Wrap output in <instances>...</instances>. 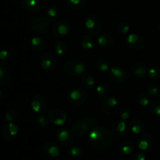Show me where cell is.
<instances>
[{"instance_id": "obj_24", "label": "cell", "mask_w": 160, "mask_h": 160, "mask_svg": "<svg viewBox=\"0 0 160 160\" xmlns=\"http://www.w3.org/2000/svg\"><path fill=\"white\" fill-rule=\"evenodd\" d=\"M30 45L31 48L35 51H42L46 46V42L45 39L38 36H34L30 41Z\"/></svg>"}, {"instance_id": "obj_1", "label": "cell", "mask_w": 160, "mask_h": 160, "mask_svg": "<svg viewBox=\"0 0 160 160\" xmlns=\"http://www.w3.org/2000/svg\"><path fill=\"white\" fill-rule=\"evenodd\" d=\"M88 140L92 146L97 150L106 151L112 145V133L104 127H95L89 132Z\"/></svg>"}, {"instance_id": "obj_35", "label": "cell", "mask_w": 160, "mask_h": 160, "mask_svg": "<svg viewBox=\"0 0 160 160\" xmlns=\"http://www.w3.org/2000/svg\"><path fill=\"white\" fill-rule=\"evenodd\" d=\"M10 76L9 72L0 67V86H6L9 84Z\"/></svg>"}, {"instance_id": "obj_19", "label": "cell", "mask_w": 160, "mask_h": 160, "mask_svg": "<svg viewBox=\"0 0 160 160\" xmlns=\"http://www.w3.org/2000/svg\"><path fill=\"white\" fill-rule=\"evenodd\" d=\"M42 2L40 0H22L21 6L28 12H38L42 8Z\"/></svg>"}, {"instance_id": "obj_31", "label": "cell", "mask_w": 160, "mask_h": 160, "mask_svg": "<svg viewBox=\"0 0 160 160\" xmlns=\"http://www.w3.org/2000/svg\"><path fill=\"white\" fill-rule=\"evenodd\" d=\"M86 3V0H67V4L70 9L79 10L82 9Z\"/></svg>"}, {"instance_id": "obj_3", "label": "cell", "mask_w": 160, "mask_h": 160, "mask_svg": "<svg viewBox=\"0 0 160 160\" xmlns=\"http://www.w3.org/2000/svg\"><path fill=\"white\" fill-rule=\"evenodd\" d=\"M63 70L71 77H80L87 72V67L81 60L77 59H70L66 61L63 65Z\"/></svg>"}, {"instance_id": "obj_8", "label": "cell", "mask_w": 160, "mask_h": 160, "mask_svg": "<svg viewBox=\"0 0 160 160\" xmlns=\"http://www.w3.org/2000/svg\"><path fill=\"white\" fill-rule=\"evenodd\" d=\"M49 121L56 126H62L67 121V113L62 109H52L48 114Z\"/></svg>"}, {"instance_id": "obj_11", "label": "cell", "mask_w": 160, "mask_h": 160, "mask_svg": "<svg viewBox=\"0 0 160 160\" xmlns=\"http://www.w3.org/2000/svg\"><path fill=\"white\" fill-rule=\"evenodd\" d=\"M87 99V94L85 91L81 88H76L72 90L69 94V100L73 106H81Z\"/></svg>"}, {"instance_id": "obj_45", "label": "cell", "mask_w": 160, "mask_h": 160, "mask_svg": "<svg viewBox=\"0 0 160 160\" xmlns=\"http://www.w3.org/2000/svg\"><path fill=\"white\" fill-rule=\"evenodd\" d=\"M159 31H160V23H159Z\"/></svg>"}, {"instance_id": "obj_36", "label": "cell", "mask_w": 160, "mask_h": 160, "mask_svg": "<svg viewBox=\"0 0 160 160\" xmlns=\"http://www.w3.org/2000/svg\"><path fill=\"white\" fill-rule=\"evenodd\" d=\"M48 120L49 119L44 114H39L36 122H37V125L38 126V128H40L41 129H46L48 126Z\"/></svg>"}, {"instance_id": "obj_25", "label": "cell", "mask_w": 160, "mask_h": 160, "mask_svg": "<svg viewBox=\"0 0 160 160\" xmlns=\"http://www.w3.org/2000/svg\"><path fill=\"white\" fill-rule=\"evenodd\" d=\"M46 15L47 19L49 21H56L59 18L61 15L60 9L57 6H51L50 7H48V10H47Z\"/></svg>"}, {"instance_id": "obj_15", "label": "cell", "mask_w": 160, "mask_h": 160, "mask_svg": "<svg viewBox=\"0 0 160 160\" xmlns=\"http://www.w3.org/2000/svg\"><path fill=\"white\" fill-rule=\"evenodd\" d=\"M40 64L43 70L46 71H52L56 69L57 62H56V58L52 55L45 53L41 56Z\"/></svg>"}, {"instance_id": "obj_37", "label": "cell", "mask_w": 160, "mask_h": 160, "mask_svg": "<svg viewBox=\"0 0 160 160\" xmlns=\"http://www.w3.org/2000/svg\"><path fill=\"white\" fill-rule=\"evenodd\" d=\"M18 117V113L15 109H9L5 112V119L9 122H12L13 120H17Z\"/></svg>"}, {"instance_id": "obj_9", "label": "cell", "mask_w": 160, "mask_h": 160, "mask_svg": "<svg viewBox=\"0 0 160 160\" xmlns=\"http://www.w3.org/2000/svg\"><path fill=\"white\" fill-rule=\"evenodd\" d=\"M108 77L114 83L120 84L126 81L128 73L126 70L120 67H110L108 71Z\"/></svg>"}, {"instance_id": "obj_14", "label": "cell", "mask_w": 160, "mask_h": 160, "mask_svg": "<svg viewBox=\"0 0 160 160\" xmlns=\"http://www.w3.org/2000/svg\"><path fill=\"white\" fill-rule=\"evenodd\" d=\"M19 128L17 125L13 123L12 122H9L8 123H6L2 127V135L3 138L6 141H10L13 139L18 134Z\"/></svg>"}, {"instance_id": "obj_40", "label": "cell", "mask_w": 160, "mask_h": 160, "mask_svg": "<svg viewBox=\"0 0 160 160\" xmlns=\"http://www.w3.org/2000/svg\"><path fill=\"white\" fill-rule=\"evenodd\" d=\"M118 112H119V117H120V120H125V121H126V120H128L131 116V110H130V109L127 107L122 108L121 109H120V110H119Z\"/></svg>"}, {"instance_id": "obj_28", "label": "cell", "mask_w": 160, "mask_h": 160, "mask_svg": "<svg viewBox=\"0 0 160 160\" xmlns=\"http://www.w3.org/2000/svg\"><path fill=\"white\" fill-rule=\"evenodd\" d=\"M81 82L84 87L87 88L88 89L94 88V86H95V78H94L92 75L88 74V73H84V75H82Z\"/></svg>"}, {"instance_id": "obj_18", "label": "cell", "mask_w": 160, "mask_h": 160, "mask_svg": "<svg viewBox=\"0 0 160 160\" xmlns=\"http://www.w3.org/2000/svg\"><path fill=\"white\" fill-rule=\"evenodd\" d=\"M129 130V125L125 120H119L115 122L112 126V133L117 137H123L126 135Z\"/></svg>"}, {"instance_id": "obj_32", "label": "cell", "mask_w": 160, "mask_h": 160, "mask_svg": "<svg viewBox=\"0 0 160 160\" xmlns=\"http://www.w3.org/2000/svg\"><path fill=\"white\" fill-rule=\"evenodd\" d=\"M147 92L151 96L159 98L160 97V85L156 84H148L147 87Z\"/></svg>"}, {"instance_id": "obj_42", "label": "cell", "mask_w": 160, "mask_h": 160, "mask_svg": "<svg viewBox=\"0 0 160 160\" xmlns=\"http://www.w3.org/2000/svg\"><path fill=\"white\" fill-rule=\"evenodd\" d=\"M118 31L123 35H126L130 31V26L126 22H120L118 25Z\"/></svg>"}, {"instance_id": "obj_41", "label": "cell", "mask_w": 160, "mask_h": 160, "mask_svg": "<svg viewBox=\"0 0 160 160\" xmlns=\"http://www.w3.org/2000/svg\"><path fill=\"white\" fill-rule=\"evenodd\" d=\"M68 153L70 154V156L73 158H79L82 156V150H81V148L79 147H72L69 149Z\"/></svg>"}, {"instance_id": "obj_23", "label": "cell", "mask_w": 160, "mask_h": 160, "mask_svg": "<svg viewBox=\"0 0 160 160\" xmlns=\"http://www.w3.org/2000/svg\"><path fill=\"white\" fill-rule=\"evenodd\" d=\"M119 152L123 156H129L133 152L134 149V143L131 141H124L120 142L119 145Z\"/></svg>"}, {"instance_id": "obj_21", "label": "cell", "mask_w": 160, "mask_h": 160, "mask_svg": "<svg viewBox=\"0 0 160 160\" xmlns=\"http://www.w3.org/2000/svg\"><path fill=\"white\" fill-rule=\"evenodd\" d=\"M97 43L102 48H109L113 45L114 38L111 34L105 33L97 38Z\"/></svg>"}, {"instance_id": "obj_34", "label": "cell", "mask_w": 160, "mask_h": 160, "mask_svg": "<svg viewBox=\"0 0 160 160\" xmlns=\"http://www.w3.org/2000/svg\"><path fill=\"white\" fill-rule=\"evenodd\" d=\"M138 102L139 105L144 107H146L150 105V97L148 93L146 92H141L138 96Z\"/></svg>"}, {"instance_id": "obj_5", "label": "cell", "mask_w": 160, "mask_h": 160, "mask_svg": "<svg viewBox=\"0 0 160 160\" xmlns=\"http://www.w3.org/2000/svg\"><path fill=\"white\" fill-rule=\"evenodd\" d=\"M71 27L70 23L65 20H58L52 27V32L57 38H62L67 37L70 32Z\"/></svg>"}, {"instance_id": "obj_2", "label": "cell", "mask_w": 160, "mask_h": 160, "mask_svg": "<svg viewBox=\"0 0 160 160\" xmlns=\"http://www.w3.org/2000/svg\"><path fill=\"white\" fill-rule=\"evenodd\" d=\"M97 125V120L94 117L78 120L72 125V131L76 135L84 136L90 132Z\"/></svg>"}, {"instance_id": "obj_38", "label": "cell", "mask_w": 160, "mask_h": 160, "mask_svg": "<svg viewBox=\"0 0 160 160\" xmlns=\"http://www.w3.org/2000/svg\"><path fill=\"white\" fill-rule=\"evenodd\" d=\"M148 76L152 79H158L160 78V68L158 67H151L148 70Z\"/></svg>"}, {"instance_id": "obj_46", "label": "cell", "mask_w": 160, "mask_h": 160, "mask_svg": "<svg viewBox=\"0 0 160 160\" xmlns=\"http://www.w3.org/2000/svg\"><path fill=\"white\" fill-rule=\"evenodd\" d=\"M98 160H105V159H98Z\"/></svg>"}, {"instance_id": "obj_27", "label": "cell", "mask_w": 160, "mask_h": 160, "mask_svg": "<svg viewBox=\"0 0 160 160\" xmlns=\"http://www.w3.org/2000/svg\"><path fill=\"white\" fill-rule=\"evenodd\" d=\"M54 49L58 56H64L68 52V45L62 41H57L54 45Z\"/></svg>"}, {"instance_id": "obj_44", "label": "cell", "mask_w": 160, "mask_h": 160, "mask_svg": "<svg viewBox=\"0 0 160 160\" xmlns=\"http://www.w3.org/2000/svg\"><path fill=\"white\" fill-rule=\"evenodd\" d=\"M1 95H2V92H0V97H1Z\"/></svg>"}, {"instance_id": "obj_33", "label": "cell", "mask_w": 160, "mask_h": 160, "mask_svg": "<svg viewBox=\"0 0 160 160\" xmlns=\"http://www.w3.org/2000/svg\"><path fill=\"white\" fill-rule=\"evenodd\" d=\"M148 110L154 116L160 117V99H156L150 103L148 106Z\"/></svg>"}, {"instance_id": "obj_13", "label": "cell", "mask_w": 160, "mask_h": 160, "mask_svg": "<svg viewBox=\"0 0 160 160\" xmlns=\"http://www.w3.org/2000/svg\"><path fill=\"white\" fill-rule=\"evenodd\" d=\"M128 46L134 50H138L143 48L145 45V38L142 36L137 34H130L126 39Z\"/></svg>"}, {"instance_id": "obj_30", "label": "cell", "mask_w": 160, "mask_h": 160, "mask_svg": "<svg viewBox=\"0 0 160 160\" xmlns=\"http://www.w3.org/2000/svg\"><path fill=\"white\" fill-rule=\"evenodd\" d=\"M12 55L8 50L3 49L0 51V65L6 66L10 62Z\"/></svg>"}, {"instance_id": "obj_6", "label": "cell", "mask_w": 160, "mask_h": 160, "mask_svg": "<svg viewBox=\"0 0 160 160\" xmlns=\"http://www.w3.org/2000/svg\"><path fill=\"white\" fill-rule=\"evenodd\" d=\"M119 100L116 97H106L102 103V108L106 115H114L119 112Z\"/></svg>"}, {"instance_id": "obj_22", "label": "cell", "mask_w": 160, "mask_h": 160, "mask_svg": "<svg viewBox=\"0 0 160 160\" xmlns=\"http://www.w3.org/2000/svg\"><path fill=\"white\" fill-rule=\"evenodd\" d=\"M129 128L134 134H142L145 130V124L138 119H132L129 123Z\"/></svg>"}, {"instance_id": "obj_17", "label": "cell", "mask_w": 160, "mask_h": 160, "mask_svg": "<svg viewBox=\"0 0 160 160\" xmlns=\"http://www.w3.org/2000/svg\"><path fill=\"white\" fill-rule=\"evenodd\" d=\"M148 67L142 62H134L131 65V71L138 78H143L148 75Z\"/></svg>"}, {"instance_id": "obj_4", "label": "cell", "mask_w": 160, "mask_h": 160, "mask_svg": "<svg viewBox=\"0 0 160 160\" xmlns=\"http://www.w3.org/2000/svg\"><path fill=\"white\" fill-rule=\"evenodd\" d=\"M86 31L91 36L98 35L103 29V22L98 16H89L84 22Z\"/></svg>"}, {"instance_id": "obj_26", "label": "cell", "mask_w": 160, "mask_h": 160, "mask_svg": "<svg viewBox=\"0 0 160 160\" xmlns=\"http://www.w3.org/2000/svg\"><path fill=\"white\" fill-rule=\"evenodd\" d=\"M80 42H81V45L82 46V48H84V49L91 50L95 46V42H94L93 38L89 34L83 35L81 38Z\"/></svg>"}, {"instance_id": "obj_10", "label": "cell", "mask_w": 160, "mask_h": 160, "mask_svg": "<svg viewBox=\"0 0 160 160\" xmlns=\"http://www.w3.org/2000/svg\"><path fill=\"white\" fill-rule=\"evenodd\" d=\"M31 28L38 34H45L48 31L49 20L43 17H38L31 20Z\"/></svg>"}, {"instance_id": "obj_43", "label": "cell", "mask_w": 160, "mask_h": 160, "mask_svg": "<svg viewBox=\"0 0 160 160\" xmlns=\"http://www.w3.org/2000/svg\"><path fill=\"white\" fill-rule=\"evenodd\" d=\"M133 160H146V156L144 153L138 152L134 156V159Z\"/></svg>"}, {"instance_id": "obj_16", "label": "cell", "mask_w": 160, "mask_h": 160, "mask_svg": "<svg viewBox=\"0 0 160 160\" xmlns=\"http://www.w3.org/2000/svg\"><path fill=\"white\" fill-rule=\"evenodd\" d=\"M56 138H57V141L59 142V143L63 147H67L71 145L73 140L72 133L69 130L65 129V128L58 131Z\"/></svg>"}, {"instance_id": "obj_20", "label": "cell", "mask_w": 160, "mask_h": 160, "mask_svg": "<svg viewBox=\"0 0 160 160\" xmlns=\"http://www.w3.org/2000/svg\"><path fill=\"white\" fill-rule=\"evenodd\" d=\"M44 152H45V153L47 156L52 158L58 157L61 153L59 147L55 142H47L45 144V146H44Z\"/></svg>"}, {"instance_id": "obj_29", "label": "cell", "mask_w": 160, "mask_h": 160, "mask_svg": "<svg viewBox=\"0 0 160 160\" xmlns=\"http://www.w3.org/2000/svg\"><path fill=\"white\" fill-rule=\"evenodd\" d=\"M95 65H96L97 69L99 71L102 72V73L108 72L109 69H110V62L107 59H104V58H100V59H98L96 61Z\"/></svg>"}, {"instance_id": "obj_39", "label": "cell", "mask_w": 160, "mask_h": 160, "mask_svg": "<svg viewBox=\"0 0 160 160\" xmlns=\"http://www.w3.org/2000/svg\"><path fill=\"white\" fill-rule=\"evenodd\" d=\"M97 94L102 97H106L109 94V88L106 84H99L95 88Z\"/></svg>"}, {"instance_id": "obj_7", "label": "cell", "mask_w": 160, "mask_h": 160, "mask_svg": "<svg viewBox=\"0 0 160 160\" xmlns=\"http://www.w3.org/2000/svg\"><path fill=\"white\" fill-rule=\"evenodd\" d=\"M31 107L35 113L43 114L48 107V102L46 98L40 94L34 95L31 99Z\"/></svg>"}, {"instance_id": "obj_12", "label": "cell", "mask_w": 160, "mask_h": 160, "mask_svg": "<svg viewBox=\"0 0 160 160\" xmlns=\"http://www.w3.org/2000/svg\"><path fill=\"white\" fill-rule=\"evenodd\" d=\"M154 141L149 134H142L137 140V146L142 152H148L152 149Z\"/></svg>"}]
</instances>
